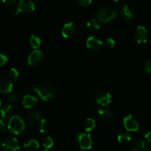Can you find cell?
Here are the masks:
<instances>
[{"label": "cell", "mask_w": 151, "mask_h": 151, "mask_svg": "<svg viewBox=\"0 0 151 151\" xmlns=\"http://www.w3.org/2000/svg\"><path fill=\"white\" fill-rule=\"evenodd\" d=\"M8 61V58L4 54H0V66H4Z\"/></svg>", "instance_id": "30"}, {"label": "cell", "mask_w": 151, "mask_h": 151, "mask_svg": "<svg viewBox=\"0 0 151 151\" xmlns=\"http://www.w3.org/2000/svg\"><path fill=\"white\" fill-rule=\"evenodd\" d=\"M35 4L30 0H19L17 4V10L19 13H32L35 10Z\"/></svg>", "instance_id": "7"}, {"label": "cell", "mask_w": 151, "mask_h": 151, "mask_svg": "<svg viewBox=\"0 0 151 151\" xmlns=\"http://www.w3.org/2000/svg\"><path fill=\"white\" fill-rule=\"evenodd\" d=\"M146 150H147V147H146L145 143L142 140H139L134 143L131 151H146Z\"/></svg>", "instance_id": "23"}, {"label": "cell", "mask_w": 151, "mask_h": 151, "mask_svg": "<svg viewBox=\"0 0 151 151\" xmlns=\"http://www.w3.org/2000/svg\"><path fill=\"white\" fill-rule=\"evenodd\" d=\"M119 13L125 22H129L133 19V13L127 4H121L119 9Z\"/></svg>", "instance_id": "14"}, {"label": "cell", "mask_w": 151, "mask_h": 151, "mask_svg": "<svg viewBox=\"0 0 151 151\" xmlns=\"http://www.w3.org/2000/svg\"><path fill=\"white\" fill-rule=\"evenodd\" d=\"M76 32V26L73 22H68L65 24L61 29V34L64 38H72Z\"/></svg>", "instance_id": "13"}, {"label": "cell", "mask_w": 151, "mask_h": 151, "mask_svg": "<svg viewBox=\"0 0 151 151\" xmlns=\"http://www.w3.org/2000/svg\"><path fill=\"white\" fill-rule=\"evenodd\" d=\"M79 4L83 7H87L89 6L92 3V0H78Z\"/></svg>", "instance_id": "31"}, {"label": "cell", "mask_w": 151, "mask_h": 151, "mask_svg": "<svg viewBox=\"0 0 151 151\" xmlns=\"http://www.w3.org/2000/svg\"><path fill=\"white\" fill-rule=\"evenodd\" d=\"M39 151H49V150H48V149L44 148V149H41V150H40Z\"/></svg>", "instance_id": "36"}, {"label": "cell", "mask_w": 151, "mask_h": 151, "mask_svg": "<svg viewBox=\"0 0 151 151\" xmlns=\"http://www.w3.org/2000/svg\"><path fill=\"white\" fill-rule=\"evenodd\" d=\"M29 44L34 50H38L41 44V40L37 35H32L29 38Z\"/></svg>", "instance_id": "20"}, {"label": "cell", "mask_w": 151, "mask_h": 151, "mask_svg": "<svg viewBox=\"0 0 151 151\" xmlns=\"http://www.w3.org/2000/svg\"><path fill=\"white\" fill-rule=\"evenodd\" d=\"M36 93L44 101H51L55 97L56 91L52 86L50 85H44L41 87H38Z\"/></svg>", "instance_id": "3"}, {"label": "cell", "mask_w": 151, "mask_h": 151, "mask_svg": "<svg viewBox=\"0 0 151 151\" xmlns=\"http://www.w3.org/2000/svg\"><path fill=\"white\" fill-rule=\"evenodd\" d=\"M42 145H43V147H44L45 149H50L53 146V145H54V142H53V139L51 138V137H47L44 139Z\"/></svg>", "instance_id": "27"}, {"label": "cell", "mask_w": 151, "mask_h": 151, "mask_svg": "<svg viewBox=\"0 0 151 151\" xmlns=\"http://www.w3.org/2000/svg\"><path fill=\"white\" fill-rule=\"evenodd\" d=\"M111 1H119V0H111Z\"/></svg>", "instance_id": "37"}, {"label": "cell", "mask_w": 151, "mask_h": 151, "mask_svg": "<svg viewBox=\"0 0 151 151\" xmlns=\"http://www.w3.org/2000/svg\"><path fill=\"white\" fill-rule=\"evenodd\" d=\"M13 90V83L5 78H0V93L8 94Z\"/></svg>", "instance_id": "16"}, {"label": "cell", "mask_w": 151, "mask_h": 151, "mask_svg": "<svg viewBox=\"0 0 151 151\" xmlns=\"http://www.w3.org/2000/svg\"><path fill=\"white\" fill-rule=\"evenodd\" d=\"M1 1L7 7H11L16 3V0H1Z\"/></svg>", "instance_id": "33"}, {"label": "cell", "mask_w": 151, "mask_h": 151, "mask_svg": "<svg viewBox=\"0 0 151 151\" xmlns=\"http://www.w3.org/2000/svg\"><path fill=\"white\" fill-rule=\"evenodd\" d=\"M41 113L39 111H30L25 116V123L29 126H33L41 120Z\"/></svg>", "instance_id": "12"}, {"label": "cell", "mask_w": 151, "mask_h": 151, "mask_svg": "<svg viewBox=\"0 0 151 151\" xmlns=\"http://www.w3.org/2000/svg\"><path fill=\"white\" fill-rule=\"evenodd\" d=\"M96 126V122L95 120L92 118H88V119H86L85 122H84V129L87 132H90V131H92L93 129H94Z\"/></svg>", "instance_id": "21"}, {"label": "cell", "mask_w": 151, "mask_h": 151, "mask_svg": "<svg viewBox=\"0 0 151 151\" xmlns=\"http://www.w3.org/2000/svg\"><path fill=\"white\" fill-rule=\"evenodd\" d=\"M123 125L125 129L131 132H135L139 130V124L137 118L133 115L130 114L126 116L123 119Z\"/></svg>", "instance_id": "5"}, {"label": "cell", "mask_w": 151, "mask_h": 151, "mask_svg": "<svg viewBox=\"0 0 151 151\" xmlns=\"http://www.w3.org/2000/svg\"><path fill=\"white\" fill-rule=\"evenodd\" d=\"M38 129L42 134H45L49 130L48 121L45 119H41L38 122Z\"/></svg>", "instance_id": "24"}, {"label": "cell", "mask_w": 151, "mask_h": 151, "mask_svg": "<svg viewBox=\"0 0 151 151\" xmlns=\"http://www.w3.org/2000/svg\"><path fill=\"white\" fill-rule=\"evenodd\" d=\"M97 115L102 122H106V123H109V122H112L114 117L113 112L111 111L105 109H99L97 112Z\"/></svg>", "instance_id": "11"}, {"label": "cell", "mask_w": 151, "mask_h": 151, "mask_svg": "<svg viewBox=\"0 0 151 151\" xmlns=\"http://www.w3.org/2000/svg\"><path fill=\"white\" fill-rule=\"evenodd\" d=\"M7 129L13 134L19 135L24 132L26 129V123L19 116H13L9 119Z\"/></svg>", "instance_id": "2"}, {"label": "cell", "mask_w": 151, "mask_h": 151, "mask_svg": "<svg viewBox=\"0 0 151 151\" xmlns=\"http://www.w3.org/2000/svg\"><path fill=\"white\" fill-rule=\"evenodd\" d=\"M134 37L139 44H145L147 42L148 34L146 28L143 26H139L134 32Z\"/></svg>", "instance_id": "9"}, {"label": "cell", "mask_w": 151, "mask_h": 151, "mask_svg": "<svg viewBox=\"0 0 151 151\" xmlns=\"http://www.w3.org/2000/svg\"><path fill=\"white\" fill-rule=\"evenodd\" d=\"M19 77V72L15 68H11L8 72V78L10 81H16Z\"/></svg>", "instance_id": "26"}, {"label": "cell", "mask_w": 151, "mask_h": 151, "mask_svg": "<svg viewBox=\"0 0 151 151\" xmlns=\"http://www.w3.org/2000/svg\"><path fill=\"white\" fill-rule=\"evenodd\" d=\"M79 151H82V150H79Z\"/></svg>", "instance_id": "40"}, {"label": "cell", "mask_w": 151, "mask_h": 151, "mask_svg": "<svg viewBox=\"0 0 151 151\" xmlns=\"http://www.w3.org/2000/svg\"><path fill=\"white\" fill-rule=\"evenodd\" d=\"M44 58V54L42 51L39 50H35L29 54L28 57V64L31 66H36L41 63Z\"/></svg>", "instance_id": "8"}, {"label": "cell", "mask_w": 151, "mask_h": 151, "mask_svg": "<svg viewBox=\"0 0 151 151\" xmlns=\"http://www.w3.org/2000/svg\"><path fill=\"white\" fill-rule=\"evenodd\" d=\"M1 100H0V108H1Z\"/></svg>", "instance_id": "38"}, {"label": "cell", "mask_w": 151, "mask_h": 151, "mask_svg": "<svg viewBox=\"0 0 151 151\" xmlns=\"http://www.w3.org/2000/svg\"><path fill=\"white\" fill-rule=\"evenodd\" d=\"M103 45L108 49H112L115 46V41L113 38H108L105 40Z\"/></svg>", "instance_id": "29"}, {"label": "cell", "mask_w": 151, "mask_h": 151, "mask_svg": "<svg viewBox=\"0 0 151 151\" xmlns=\"http://www.w3.org/2000/svg\"><path fill=\"white\" fill-rule=\"evenodd\" d=\"M39 142L35 139H30L24 144V147L30 151L36 150L39 148Z\"/></svg>", "instance_id": "18"}, {"label": "cell", "mask_w": 151, "mask_h": 151, "mask_svg": "<svg viewBox=\"0 0 151 151\" xmlns=\"http://www.w3.org/2000/svg\"><path fill=\"white\" fill-rule=\"evenodd\" d=\"M1 147V150L4 151H18L20 149L21 146L16 138L10 137L3 141Z\"/></svg>", "instance_id": "6"}, {"label": "cell", "mask_w": 151, "mask_h": 151, "mask_svg": "<svg viewBox=\"0 0 151 151\" xmlns=\"http://www.w3.org/2000/svg\"><path fill=\"white\" fill-rule=\"evenodd\" d=\"M12 112V106L10 104H5L1 107L0 110L1 116L3 119H7L10 116V114Z\"/></svg>", "instance_id": "19"}, {"label": "cell", "mask_w": 151, "mask_h": 151, "mask_svg": "<svg viewBox=\"0 0 151 151\" xmlns=\"http://www.w3.org/2000/svg\"><path fill=\"white\" fill-rule=\"evenodd\" d=\"M76 142L81 150H89L92 146L91 136L86 133H80L76 136Z\"/></svg>", "instance_id": "4"}, {"label": "cell", "mask_w": 151, "mask_h": 151, "mask_svg": "<svg viewBox=\"0 0 151 151\" xmlns=\"http://www.w3.org/2000/svg\"><path fill=\"white\" fill-rule=\"evenodd\" d=\"M119 12L111 6H102L97 10V17L103 23H108L118 16Z\"/></svg>", "instance_id": "1"}, {"label": "cell", "mask_w": 151, "mask_h": 151, "mask_svg": "<svg viewBox=\"0 0 151 151\" xmlns=\"http://www.w3.org/2000/svg\"><path fill=\"white\" fill-rule=\"evenodd\" d=\"M86 27L90 31H97L100 29V24L96 19H91L87 22Z\"/></svg>", "instance_id": "22"}, {"label": "cell", "mask_w": 151, "mask_h": 151, "mask_svg": "<svg viewBox=\"0 0 151 151\" xmlns=\"http://www.w3.org/2000/svg\"><path fill=\"white\" fill-rule=\"evenodd\" d=\"M145 70L147 73L151 74V60H148L145 63Z\"/></svg>", "instance_id": "32"}, {"label": "cell", "mask_w": 151, "mask_h": 151, "mask_svg": "<svg viewBox=\"0 0 151 151\" xmlns=\"http://www.w3.org/2000/svg\"><path fill=\"white\" fill-rule=\"evenodd\" d=\"M7 99L8 101L11 103H16L19 101L20 100V96L16 93H13V94H10L7 96Z\"/></svg>", "instance_id": "28"}, {"label": "cell", "mask_w": 151, "mask_h": 151, "mask_svg": "<svg viewBox=\"0 0 151 151\" xmlns=\"http://www.w3.org/2000/svg\"><path fill=\"white\" fill-rule=\"evenodd\" d=\"M111 99L112 97L109 93L101 92V94H100V96H99V97L97 99L96 101L99 105L105 107V106H108V105L111 103Z\"/></svg>", "instance_id": "17"}, {"label": "cell", "mask_w": 151, "mask_h": 151, "mask_svg": "<svg viewBox=\"0 0 151 151\" xmlns=\"http://www.w3.org/2000/svg\"><path fill=\"white\" fill-rule=\"evenodd\" d=\"M4 127H5V124L2 119H0V130H4Z\"/></svg>", "instance_id": "35"}, {"label": "cell", "mask_w": 151, "mask_h": 151, "mask_svg": "<svg viewBox=\"0 0 151 151\" xmlns=\"http://www.w3.org/2000/svg\"><path fill=\"white\" fill-rule=\"evenodd\" d=\"M0 147H1V142H0Z\"/></svg>", "instance_id": "39"}, {"label": "cell", "mask_w": 151, "mask_h": 151, "mask_svg": "<svg viewBox=\"0 0 151 151\" xmlns=\"http://www.w3.org/2000/svg\"><path fill=\"white\" fill-rule=\"evenodd\" d=\"M145 139L147 140V142L151 143V131H149V132H147V134H145Z\"/></svg>", "instance_id": "34"}, {"label": "cell", "mask_w": 151, "mask_h": 151, "mask_svg": "<svg viewBox=\"0 0 151 151\" xmlns=\"http://www.w3.org/2000/svg\"><path fill=\"white\" fill-rule=\"evenodd\" d=\"M117 140L121 144H126L131 140V136L129 134L123 133V134H121L118 136Z\"/></svg>", "instance_id": "25"}, {"label": "cell", "mask_w": 151, "mask_h": 151, "mask_svg": "<svg viewBox=\"0 0 151 151\" xmlns=\"http://www.w3.org/2000/svg\"><path fill=\"white\" fill-rule=\"evenodd\" d=\"M103 46V42L101 40L98 39L96 37L91 36L87 38L86 40V47L91 51H98Z\"/></svg>", "instance_id": "10"}, {"label": "cell", "mask_w": 151, "mask_h": 151, "mask_svg": "<svg viewBox=\"0 0 151 151\" xmlns=\"http://www.w3.org/2000/svg\"><path fill=\"white\" fill-rule=\"evenodd\" d=\"M38 100L37 97L32 95H25L22 100V105L25 109H33L38 104Z\"/></svg>", "instance_id": "15"}]
</instances>
